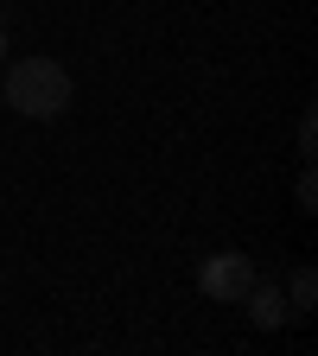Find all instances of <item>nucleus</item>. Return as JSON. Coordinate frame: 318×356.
I'll list each match as a JSON object with an SVG mask.
<instances>
[{"label":"nucleus","mask_w":318,"mask_h":356,"mask_svg":"<svg viewBox=\"0 0 318 356\" xmlns=\"http://www.w3.org/2000/svg\"><path fill=\"white\" fill-rule=\"evenodd\" d=\"M0 96L26 121H51V115L70 108V70L58 58H13L7 76H0Z\"/></svg>","instance_id":"nucleus-1"},{"label":"nucleus","mask_w":318,"mask_h":356,"mask_svg":"<svg viewBox=\"0 0 318 356\" xmlns=\"http://www.w3.org/2000/svg\"><path fill=\"white\" fill-rule=\"evenodd\" d=\"M198 286H204V299H216V305H242V293L255 286V261L236 254V248H223V254H210V261L198 267Z\"/></svg>","instance_id":"nucleus-2"},{"label":"nucleus","mask_w":318,"mask_h":356,"mask_svg":"<svg viewBox=\"0 0 318 356\" xmlns=\"http://www.w3.org/2000/svg\"><path fill=\"white\" fill-rule=\"evenodd\" d=\"M242 305H248V318H255L261 331H280V325L293 318V299H287L274 280H261V274H255V286L242 293Z\"/></svg>","instance_id":"nucleus-3"},{"label":"nucleus","mask_w":318,"mask_h":356,"mask_svg":"<svg viewBox=\"0 0 318 356\" xmlns=\"http://www.w3.org/2000/svg\"><path fill=\"white\" fill-rule=\"evenodd\" d=\"M287 299H293V318H305V312L318 305V274H312V267H293V286H287Z\"/></svg>","instance_id":"nucleus-4"},{"label":"nucleus","mask_w":318,"mask_h":356,"mask_svg":"<svg viewBox=\"0 0 318 356\" xmlns=\"http://www.w3.org/2000/svg\"><path fill=\"white\" fill-rule=\"evenodd\" d=\"M299 210H305V216H312V210H318V185H312V165H305V172H299Z\"/></svg>","instance_id":"nucleus-5"},{"label":"nucleus","mask_w":318,"mask_h":356,"mask_svg":"<svg viewBox=\"0 0 318 356\" xmlns=\"http://www.w3.org/2000/svg\"><path fill=\"white\" fill-rule=\"evenodd\" d=\"M312 153H318V127H312V115H305V121H299V159H312Z\"/></svg>","instance_id":"nucleus-6"},{"label":"nucleus","mask_w":318,"mask_h":356,"mask_svg":"<svg viewBox=\"0 0 318 356\" xmlns=\"http://www.w3.org/2000/svg\"><path fill=\"white\" fill-rule=\"evenodd\" d=\"M0 58H7V32H0Z\"/></svg>","instance_id":"nucleus-7"},{"label":"nucleus","mask_w":318,"mask_h":356,"mask_svg":"<svg viewBox=\"0 0 318 356\" xmlns=\"http://www.w3.org/2000/svg\"><path fill=\"white\" fill-rule=\"evenodd\" d=\"M0 108H7V96H0Z\"/></svg>","instance_id":"nucleus-8"}]
</instances>
